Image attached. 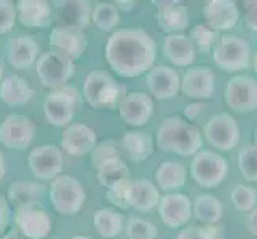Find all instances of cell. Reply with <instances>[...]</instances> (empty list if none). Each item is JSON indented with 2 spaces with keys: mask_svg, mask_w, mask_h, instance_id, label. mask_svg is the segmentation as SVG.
<instances>
[{
  "mask_svg": "<svg viewBox=\"0 0 257 239\" xmlns=\"http://www.w3.org/2000/svg\"><path fill=\"white\" fill-rule=\"evenodd\" d=\"M163 53L174 66L189 67L197 59V50L190 39V35L176 34L166 35L163 40Z\"/></svg>",
  "mask_w": 257,
  "mask_h": 239,
  "instance_id": "25",
  "label": "cell"
},
{
  "mask_svg": "<svg viewBox=\"0 0 257 239\" xmlns=\"http://www.w3.org/2000/svg\"><path fill=\"white\" fill-rule=\"evenodd\" d=\"M185 179H187L185 167L177 161H163L157 169V185L166 193L182 188Z\"/></svg>",
  "mask_w": 257,
  "mask_h": 239,
  "instance_id": "29",
  "label": "cell"
},
{
  "mask_svg": "<svg viewBox=\"0 0 257 239\" xmlns=\"http://www.w3.org/2000/svg\"><path fill=\"white\" fill-rule=\"evenodd\" d=\"M72 239H91V237H86V236H75Z\"/></svg>",
  "mask_w": 257,
  "mask_h": 239,
  "instance_id": "52",
  "label": "cell"
},
{
  "mask_svg": "<svg viewBox=\"0 0 257 239\" xmlns=\"http://www.w3.org/2000/svg\"><path fill=\"white\" fill-rule=\"evenodd\" d=\"M96 145V132L85 123L69 125L61 137V147L66 153L72 156H85L91 153Z\"/></svg>",
  "mask_w": 257,
  "mask_h": 239,
  "instance_id": "20",
  "label": "cell"
},
{
  "mask_svg": "<svg viewBox=\"0 0 257 239\" xmlns=\"http://www.w3.org/2000/svg\"><path fill=\"white\" fill-rule=\"evenodd\" d=\"M212 58H214V63L219 66V69H222L224 72H240L249 66L251 45L235 34H225L212 53Z\"/></svg>",
  "mask_w": 257,
  "mask_h": 239,
  "instance_id": "6",
  "label": "cell"
},
{
  "mask_svg": "<svg viewBox=\"0 0 257 239\" xmlns=\"http://www.w3.org/2000/svg\"><path fill=\"white\" fill-rule=\"evenodd\" d=\"M2 75H4V67H2V63H0V83H2Z\"/></svg>",
  "mask_w": 257,
  "mask_h": 239,
  "instance_id": "50",
  "label": "cell"
},
{
  "mask_svg": "<svg viewBox=\"0 0 257 239\" xmlns=\"http://www.w3.org/2000/svg\"><path fill=\"white\" fill-rule=\"evenodd\" d=\"M78 107H80V94L77 88L66 85L48 93L43 102V113L51 126L67 128L72 125Z\"/></svg>",
  "mask_w": 257,
  "mask_h": 239,
  "instance_id": "4",
  "label": "cell"
},
{
  "mask_svg": "<svg viewBox=\"0 0 257 239\" xmlns=\"http://www.w3.org/2000/svg\"><path fill=\"white\" fill-rule=\"evenodd\" d=\"M228 172V163L211 150H203L193 156L190 164V175L201 188H214L222 182Z\"/></svg>",
  "mask_w": 257,
  "mask_h": 239,
  "instance_id": "7",
  "label": "cell"
},
{
  "mask_svg": "<svg viewBox=\"0 0 257 239\" xmlns=\"http://www.w3.org/2000/svg\"><path fill=\"white\" fill-rule=\"evenodd\" d=\"M4 175H5V158L2 152H0V180L4 179Z\"/></svg>",
  "mask_w": 257,
  "mask_h": 239,
  "instance_id": "49",
  "label": "cell"
},
{
  "mask_svg": "<svg viewBox=\"0 0 257 239\" xmlns=\"http://www.w3.org/2000/svg\"><path fill=\"white\" fill-rule=\"evenodd\" d=\"M83 97L93 109L113 110L126 97L125 86L118 85L107 72H91L83 82Z\"/></svg>",
  "mask_w": 257,
  "mask_h": 239,
  "instance_id": "3",
  "label": "cell"
},
{
  "mask_svg": "<svg viewBox=\"0 0 257 239\" xmlns=\"http://www.w3.org/2000/svg\"><path fill=\"white\" fill-rule=\"evenodd\" d=\"M222 202L214 194L203 193L195 198L193 202V215L203 223H216L222 217Z\"/></svg>",
  "mask_w": 257,
  "mask_h": 239,
  "instance_id": "31",
  "label": "cell"
},
{
  "mask_svg": "<svg viewBox=\"0 0 257 239\" xmlns=\"http://www.w3.org/2000/svg\"><path fill=\"white\" fill-rule=\"evenodd\" d=\"M117 5L118 7H121L123 8V10H133V8H135V2H121V0H118V2H117Z\"/></svg>",
  "mask_w": 257,
  "mask_h": 239,
  "instance_id": "48",
  "label": "cell"
},
{
  "mask_svg": "<svg viewBox=\"0 0 257 239\" xmlns=\"http://www.w3.org/2000/svg\"><path fill=\"white\" fill-rule=\"evenodd\" d=\"M35 134H37V128L21 113H10L0 125V144L8 148H28Z\"/></svg>",
  "mask_w": 257,
  "mask_h": 239,
  "instance_id": "11",
  "label": "cell"
},
{
  "mask_svg": "<svg viewBox=\"0 0 257 239\" xmlns=\"http://www.w3.org/2000/svg\"><path fill=\"white\" fill-rule=\"evenodd\" d=\"M120 152L117 148V144L115 142H101L94 147V150L91 152V164L93 167L97 171L102 164L112 161V159H120Z\"/></svg>",
  "mask_w": 257,
  "mask_h": 239,
  "instance_id": "38",
  "label": "cell"
},
{
  "mask_svg": "<svg viewBox=\"0 0 257 239\" xmlns=\"http://www.w3.org/2000/svg\"><path fill=\"white\" fill-rule=\"evenodd\" d=\"M34 97L32 86L18 75H8L0 83V101L10 107H21Z\"/></svg>",
  "mask_w": 257,
  "mask_h": 239,
  "instance_id": "26",
  "label": "cell"
},
{
  "mask_svg": "<svg viewBox=\"0 0 257 239\" xmlns=\"http://www.w3.org/2000/svg\"><path fill=\"white\" fill-rule=\"evenodd\" d=\"M232 202L238 210L251 212L257 204V190L251 185H238L232 191Z\"/></svg>",
  "mask_w": 257,
  "mask_h": 239,
  "instance_id": "37",
  "label": "cell"
},
{
  "mask_svg": "<svg viewBox=\"0 0 257 239\" xmlns=\"http://www.w3.org/2000/svg\"><path fill=\"white\" fill-rule=\"evenodd\" d=\"M203 109H205V105H203L201 102L189 104L187 107H185V110H184V117L187 120H195L203 112Z\"/></svg>",
  "mask_w": 257,
  "mask_h": 239,
  "instance_id": "45",
  "label": "cell"
},
{
  "mask_svg": "<svg viewBox=\"0 0 257 239\" xmlns=\"http://www.w3.org/2000/svg\"><path fill=\"white\" fill-rule=\"evenodd\" d=\"M8 223H10V202L4 194H0V234L7 229Z\"/></svg>",
  "mask_w": 257,
  "mask_h": 239,
  "instance_id": "44",
  "label": "cell"
},
{
  "mask_svg": "<svg viewBox=\"0 0 257 239\" xmlns=\"http://www.w3.org/2000/svg\"><path fill=\"white\" fill-rule=\"evenodd\" d=\"M158 214L168 228H181L193 214L192 199L184 193H166L160 198Z\"/></svg>",
  "mask_w": 257,
  "mask_h": 239,
  "instance_id": "14",
  "label": "cell"
},
{
  "mask_svg": "<svg viewBox=\"0 0 257 239\" xmlns=\"http://www.w3.org/2000/svg\"><path fill=\"white\" fill-rule=\"evenodd\" d=\"M174 239H219L216 226H189L181 229Z\"/></svg>",
  "mask_w": 257,
  "mask_h": 239,
  "instance_id": "42",
  "label": "cell"
},
{
  "mask_svg": "<svg viewBox=\"0 0 257 239\" xmlns=\"http://www.w3.org/2000/svg\"><path fill=\"white\" fill-rule=\"evenodd\" d=\"M120 117L121 120L130 126H144L149 123L150 117L154 113V99L146 93L135 91L126 94L125 99L121 101L120 107Z\"/></svg>",
  "mask_w": 257,
  "mask_h": 239,
  "instance_id": "18",
  "label": "cell"
},
{
  "mask_svg": "<svg viewBox=\"0 0 257 239\" xmlns=\"http://www.w3.org/2000/svg\"><path fill=\"white\" fill-rule=\"evenodd\" d=\"M131 182L133 180H126V182L117 185V187L107 190L105 198L109 199L110 204H113L118 209H130L131 207Z\"/></svg>",
  "mask_w": 257,
  "mask_h": 239,
  "instance_id": "40",
  "label": "cell"
},
{
  "mask_svg": "<svg viewBox=\"0 0 257 239\" xmlns=\"http://www.w3.org/2000/svg\"><path fill=\"white\" fill-rule=\"evenodd\" d=\"M18 21L24 28L43 29L48 28L53 20V7L45 0H20L16 4Z\"/></svg>",
  "mask_w": 257,
  "mask_h": 239,
  "instance_id": "23",
  "label": "cell"
},
{
  "mask_svg": "<svg viewBox=\"0 0 257 239\" xmlns=\"http://www.w3.org/2000/svg\"><path fill=\"white\" fill-rule=\"evenodd\" d=\"M39 58V43L28 35L13 37L7 43V59L13 69H29Z\"/></svg>",
  "mask_w": 257,
  "mask_h": 239,
  "instance_id": "24",
  "label": "cell"
},
{
  "mask_svg": "<svg viewBox=\"0 0 257 239\" xmlns=\"http://www.w3.org/2000/svg\"><path fill=\"white\" fill-rule=\"evenodd\" d=\"M244 23L251 31L257 32V0L244 2Z\"/></svg>",
  "mask_w": 257,
  "mask_h": 239,
  "instance_id": "43",
  "label": "cell"
},
{
  "mask_svg": "<svg viewBox=\"0 0 257 239\" xmlns=\"http://www.w3.org/2000/svg\"><path fill=\"white\" fill-rule=\"evenodd\" d=\"M206 140L220 152H230L240 142V128L228 113L214 115L205 126Z\"/></svg>",
  "mask_w": 257,
  "mask_h": 239,
  "instance_id": "12",
  "label": "cell"
},
{
  "mask_svg": "<svg viewBox=\"0 0 257 239\" xmlns=\"http://www.w3.org/2000/svg\"><path fill=\"white\" fill-rule=\"evenodd\" d=\"M91 21L94 23L97 29H101L104 32H110L120 23V13L117 5L110 2L96 4L91 15Z\"/></svg>",
  "mask_w": 257,
  "mask_h": 239,
  "instance_id": "34",
  "label": "cell"
},
{
  "mask_svg": "<svg viewBox=\"0 0 257 239\" xmlns=\"http://www.w3.org/2000/svg\"><path fill=\"white\" fill-rule=\"evenodd\" d=\"M216 75L211 67L206 66H193L185 72L181 91L190 99H209L214 93Z\"/></svg>",
  "mask_w": 257,
  "mask_h": 239,
  "instance_id": "17",
  "label": "cell"
},
{
  "mask_svg": "<svg viewBox=\"0 0 257 239\" xmlns=\"http://www.w3.org/2000/svg\"><path fill=\"white\" fill-rule=\"evenodd\" d=\"M2 239H26L21 233H20V229H18L16 226L12 228V229H8V231L5 233V236Z\"/></svg>",
  "mask_w": 257,
  "mask_h": 239,
  "instance_id": "47",
  "label": "cell"
},
{
  "mask_svg": "<svg viewBox=\"0 0 257 239\" xmlns=\"http://www.w3.org/2000/svg\"><path fill=\"white\" fill-rule=\"evenodd\" d=\"M43 193V185L37 182H31V180H18L13 182L8 188V202L20 209L29 202L37 201Z\"/></svg>",
  "mask_w": 257,
  "mask_h": 239,
  "instance_id": "30",
  "label": "cell"
},
{
  "mask_svg": "<svg viewBox=\"0 0 257 239\" xmlns=\"http://www.w3.org/2000/svg\"><path fill=\"white\" fill-rule=\"evenodd\" d=\"M74 61L53 50L43 53L37 61V75L40 78V83L50 90L66 86L70 77L74 75Z\"/></svg>",
  "mask_w": 257,
  "mask_h": 239,
  "instance_id": "8",
  "label": "cell"
},
{
  "mask_svg": "<svg viewBox=\"0 0 257 239\" xmlns=\"http://www.w3.org/2000/svg\"><path fill=\"white\" fill-rule=\"evenodd\" d=\"M244 225H246L247 231H249L251 234H254V236H257V207H254L249 214L246 215Z\"/></svg>",
  "mask_w": 257,
  "mask_h": 239,
  "instance_id": "46",
  "label": "cell"
},
{
  "mask_svg": "<svg viewBox=\"0 0 257 239\" xmlns=\"http://www.w3.org/2000/svg\"><path fill=\"white\" fill-rule=\"evenodd\" d=\"M203 16L206 26L212 31H228L236 26L240 20L236 4L230 0H209L203 7Z\"/></svg>",
  "mask_w": 257,
  "mask_h": 239,
  "instance_id": "22",
  "label": "cell"
},
{
  "mask_svg": "<svg viewBox=\"0 0 257 239\" xmlns=\"http://www.w3.org/2000/svg\"><path fill=\"white\" fill-rule=\"evenodd\" d=\"M157 147L163 152L192 156L197 155L201 147V134L189 121L179 117H170L162 121L157 131Z\"/></svg>",
  "mask_w": 257,
  "mask_h": 239,
  "instance_id": "2",
  "label": "cell"
},
{
  "mask_svg": "<svg viewBox=\"0 0 257 239\" xmlns=\"http://www.w3.org/2000/svg\"><path fill=\"white\" fill-rule=\"evenodd\" d=\"M254 140H255V144H257V129H255V132H254Z\"/></svg>",
  "mask_w": 257,
  "mask_h": 239,
  "instance_id": "53",
  "label": "cell"
},
{
  "mask_svg": "<svg viewBox=\"0 0 257 239\" xmlns=\"http://www.w3.org/2000/svg\"><path fill=\"white\" fill-rule=\"evenodd\" d=\"M29 169L39 180H55L63 172L64 156L55 144H45L34 148L28 158Z\"/></svg>",
  "mask_w": 257,
  "mask_h": 239,
  "instance_id": "10",
  "label": "cell"
},
{
  "mask_svg": "<svg viewBox=\"0 0 257 239\" xmlns=\"http://www.w3.org/2000/svg\"><path fill=\"white\" fill-rule=\"evenodd\" d=\"M18 21V8L10 0H0V35L8 34Z\"/></svg>",
  "mask_w": 257,
  "mask_h": 239,
  "instance_id": "41",
  "label": "cell"
},
{
  "mask_svg": "<svg viewBox=\"0 0 257 239\" xmlns=\"http://www.w3.org/2000/svg\"><path fill=\"white\" fill-rule=\"evenodd\" d=\"M50 45L53 51L61 53L70 61H77L83 56L88 42L82 31L56 26L50 34Z\"/></svg>",
  "mask_w": 257,
  "mask_h": 239,
  "instance_id": "19",
  "label": "cell"
},
{
  "mask_svg": "<svg viewBox=\"0 0 257 239\" xmlns=\"http://www.w3.org/2000/svg\"><path fill=\"white\" fill-rule=\"evenodd\" d=\"M181 77L173 67L155 66L147 74V86L157 99H173L181 91Z\"/></svg>",
  "mask_w": 257,
  "mask_h": 239,
  "instance_id": "21",
  "label": "cell"
},
{
  "mask_svg": "<svg viewBox=\"0 0 257 239\" xmlns=\"http://www.w3.org/2000/svg\"><path fill=\"white\" fill-rule=\"evenodd\" d=\"M120 145L135 163L146 161L154 153V137L144 131H126L121 136Z\"/></svg>",
  "mask_w": 257,
  "mask_h": 239,
  "instance_id": "27",
  "label": "cell"
},
{
  "mask_svg": "<svg viewBox=\"0 0 257 239\" xmlns=\"http://www.w3.org/2000/svg\"><path fill=\"white\" fill-rule=\"evenodd\" d=\"M86 198L83 185L72 175H59L51 182L50 201L61 215H75Z\"/></svg>",
  "mask_w": 257,
  "mask_h": 239,
  "instance_id": "5",
  "label": "cell"
},
{
  "mask_svg": "<svg viewBox=\"0 0 257 239\" xmlns=\"http://www.w3.org/2000/svg\"><path fill=\"white\" fill-rule=\"evenodd\" d=\"M97 180L104 188H113L117 185L130 180V169L128 164L123 159H112V161L102 164L97 169Z\"/></svg>",
  "mask_w": 257,
  "mask_h": 239,
  "instance_id": "32",
  "label": "cell"
},
{
  "mask_svg": "<svg viewBox=\"0 0 257 239\" xmlns=\"http://www.w3.org/2000/svg\"><path fill=\"white\" fill-rule=\"evenodd\" d=\"M238 167L247 182H257V144L244 147L238 155Z\"/></svg>",
  "mask_w": 257,
  "mask_h": 239,
  "instance_id": "35",
  "label": "cell"
},
{
  "mask_svg": "<svg viewBox=\"0 0 257 239\" xmlns=\"http://www.w3.org/2000/svg\"><path fill=\"white\" fill-rule=\"evenodd\" d=\"M190 39L193 42L197 53H203V55H205V53L209 51L212 42H214V39H216V32L212 29H209L208 26L197 24L190 31Z\"/></svg>",
  "mask_w": 257,
  "mask_h": 239,
  "instance_id": "39",
  "label": "cell"
},
{
  "mask_svg": "<svg viewBox=\"0 0 257 239\" xmlns=\"http://www.w3.org/2000/svg\"><path fill=\"white\" fill-rule=\"evenodd\" d=\"M105 59L115 74L135 78L150 70L157 59V43L146 29L123 28L110 34Z\"/></svg>",
  "mask_w": 257,
  "mask_h": 239,
  "instance_id": "1",
  "label": "cell"
},
{
  "mask_svg": "<svg viewBox=\"0 0 257 239\" xmlns=\"http://www.w3.org/2000/svg\"><path fill=\"white\" fill-rule=\"evenodd\" d=\"M94 228L102 237L112 239L121 231L123 225V215L117 210H112L109 207H102L99 210H96V214L93 217Z\"/></svg>",
  "mask_w": 257,
  "mask_h": 239,
  "instance_id": "33",
  "label": "cell"
},
{
  "mask_svg": "<svg viewBox=\"0 0 257 239\" xmlns=\"http://www.w3.org/2000/svg\"><path fill=\"white\" fill-rule=\"evenodd\" d=\"M157 7V13H155V20L158 28H160L163 32H166V35H176V34H182L185 29L189 28L190 24V16H189V10L187 7L181 2H176V0H171V2H152Z\"/></svg>",
  "mask_w": 257,
  "mask_h": 239,
  "instance_id": "16",
  "label": "cell"
},
{
  "mask_svg": "<svg viewBox=\"0 0 257 239\" xmlns=\"http://www.w3.org/2000/svg\"><path fill=\"white\" fill-rule=\"evenodd\" d=\"M91 4L86 0H59L53 4V18L61 28L83 31L91 20Z\"/></svg>",
  "mask_w": 257,
  "mask_h": 239,
  "instance_id": "15",
  "label": "cell"
},
{
  "mask_svg": "<svg viewBox=\"0 0 257 239\" xmlns=\"http://www.w3.org/2000/svg\"><path fill=\"white\" fill-rule=\"evenodd\" d=\"M254 72L257 74V55L254 56Z\"/></svg>",
  "mask_w": 257,
  "mask_h": 239,
  "instance_id": "51",
  "label": "cell"
},
{
  "mask_svg": "<svg viewBox=\"0 0 257 239\" xmlns=\"http://www.w3.org/2000/svg\"><path fill=\"white\" fill-rule=\"evenodd\" d=\"M225 104L236 113L257 109V82L251 77H233L225 86Z\"/></svg>",
  "mask_w": 257,
  "mask_h": 239,
  "instance_id": "13",
  "label": "cell"
},
{
  "mask_svg": "<svg viewBox=\"0 0 257 239\" xmlns=\"http://www.w3.org/2000/svg\"><path fill=\"white\" fill-rule=\"evenodd\" d=\"M128 239H155L158 236L157 226L141 217H131L126 225Z\"/></svg>",
  "mask_w": 257,
  "mask_h": 239,
  "instance_id": "36",
  "label": "cell"
},
{
  "mask_svg": "<svg viewBox=\"0 0 257 239\" xmlns=\"http://www.w3.org/2000/svg\"><path fill=\"white\" fill-rule=\"evenodd\" d=\"M15 223L26 239H45L51 231V218L39 201L16 209Z\"/></svg>",
  "mask_w": 257,
  "mask_h": 239,
  "instance_id": "9",
  "label": "cell"
},
{
  "mask_svg": "<svg viewBox=\"0 0 257 239\" xmlns=\"http://www.w3.org/2000/svg\"><path fill=\"white\" fill-rule=\"evenodd\" d=\"M160 191L147 179L131 182V207L139 212H150L160 204Z\"/></svg>",
  "mask_w": 257,
  "mask_h": 239,
  "instance_id": "28",
  "label": "cell"
}]
</instances>
